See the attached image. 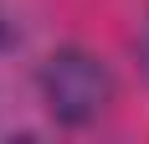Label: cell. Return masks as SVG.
Masks as SVG:
<instances>
[{"label":"cell","mask_w":149,"mask_h":144,"mask_svg":"<svg viewBox=\"0 0 149 144\" xmlns=\"http://www.w3.org/2000/svg\"><path fill=\"white\" fill-rule=\"evenodd\" d=\"M41 93H46L52 118H62V124H93L108 108V98H113V77H108V67L93 52L67 46V52H52V62L41 67Z\"/></svg>","instance_id":"6da1fadb"},{"label":"cell","mask_w":149,"mask_h":144,"mask_svg":"<svg viewBox=\"0 0 149 144\" xmlns=\"http://www.w3.org/2000/svg\"><path fill=\"white\" fill-rule=\"evenodd\" d=\"M139 67H144V77H149V15L139 21Z\"/></svg>","instance_id":"7a4b0ae2"}]
</instances>
